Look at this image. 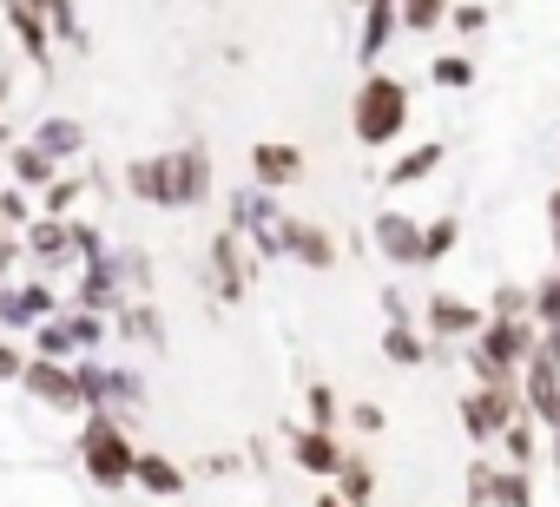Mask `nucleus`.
I'll list each match as a JSON object with an SVG mask.
<instances>
[{"mask_svg":"<svg viewBox=\"0 0 560 507\" xmlns=\"http://www.w3.org/2000/svg\"><path fill=\"white\" fill-rule=\"evenodd\" d=\"M8 172H14V185H27V191H47V185L60 178V158H47L34 139H21V145H8Z\"/></svg>","mask_w":560,"mask_h":507,"instance_id":"nucleus-20","label":"nucleus"},{"mask_svg":"<svg viewBox=\"0 0 560 507\" xmlns=\"http://www.w3.org/2000/svg\"><path fill=\"white\" fill-rule=\"evenodd\" d=\"M304 145H291V139H257L250 145V185H264V191H284V185H298L304 178Z\"/></svg>","mask_w":560,"mask_h":507,"instance_id":"nucleus-12","label":"nucleus"},{"mask_svg":"<svg viewBox=\"0 0 560 507\" xmlns=\"http://www.w3.org/2000/svg\"><path fill=\"white\" fill-rule=\"evenodd\" d=\"M534 323L540 330H560V264L534 284Z\"/></svg>","mask_w":560,"mask_h":507,"instance_id":"nucleus-32","label":"nucleus"},{"mask_svg":"<svg viewBox=\"0 0 560 507\" xmlns=\"http://www.w3.org/2000/svg\"><path fill=\"white\" fill-rule=\"evenodd\" d=\"M34 145H40L47 158H60V165H67V158H80V152H86V126H80V119H40V126H34Z\"/></svg>","mask_w":560,"mask_h":507,"instance_id":"nucleus-21","label":"nucleus"},{"mask_svg":"<svg viewBox=\"0 0 560 507\" xmlns=\"http://www.w3.org/2000/svg\"><path fill=\"white\" fill-rule=\"evenodd\" d=\"M540 343V323L534 317H488L475 337H468V369L475 382H521V363L534 356Z\"/></svg>","mask_w":560,"mask_h":507,"instance_id":"nucleus-3","label":"nucleus"},{"mask_svg":"<svg viewBox=\"0 0 560 507\" xmlns=\"http://www.w3.org/2000/svg\"><path fill=\"white\" fill-rule=\"evenodd\" d=\"M126 191L139 204H159V211H198L211 198V152L205 145L145 152V158L126 165Z\"/></svg>","mask_w":560,"mask_h":507,"instance_id":"nucleus-1","label":"nucleus"},{"mask_svg":"<svg viewBox=\"0 0 560 507\" xmlns=\"http://www.w3.org/2000/svg\"><path fill=\"white\" fill-rule=\"evenodd\" d=\"M132 487L152 494V500H178V494H185V468H178L172 455H159V448H139V461H132Z\"/></svg>","mask_w":560,"mask_h":507,"instance_id":"nucleus-18","label":"nucleus"},{"mask_svg":"<svg viewBox=\"0 0 560 507\" xmlns=\"http://www.w3.org/2000/svg\"><path fill=\"white\" fill-rule=\"evenodd\" d=\"M455 244H462V217H455V211L429 217V224H422V271H429V264H442Z\"/></svg>","mask_w":560,"mask_h":507,"instance_id":"nucleus-25","label":"nucleus"},{"mask_svg":"<svg viewBox=\"0 0 560 507\" xmlns=\"http://www.w3.org/2000/svg\"><path fill=\"white\" fill-rule=\"evenodd\" d=\"M277 217H284V211H277V191H264V185H244V191H231V224H237L244 237H264Z\"/></svg>","mask_w":560,"mask_h":507,"instance_id":"nucleus-19","label":"nucleus"},{"mask_svg":"<svg viewBox=\"0 0 560 507\" xmlns=\"http://www.w3.org/2000/svg\"><path fill=\"white\" fill-rule=\"evenodd\" d=\"M547 244H553V264H560V185L547 191Z\"/></svg>","mask_w":560,"mask_h":507,"instance_id":"nucleus-40","label":"nucleus"},{"mask_svg":"<svg viewBox=\"0 0 560 507\" xmlns=\"http://www.w3.org/2000/svg\"><path fill=\"white\" fill-rule=\"evenodd\" d=\"M488 317H534V291L527 284H501L488 297Z\"/></svg>","mask_w":560,"mask_h":507,"instance_id":"nucleus-34","label":"nucleus"},{"mask_svg":"<svg viewBox=\"0 0 560 507\" xmlns=\"http://www.w3.org/2000/svg\"><path fill=\"white\" fill-rule=\"evenodd\" d=\"M396 0H357V67L370 73L383 54H389V40H396Z\"/></svg>","mask_w":560,"mask_h":507,"instance_id":"nucleus-15","label":"nucleus"},{"mask_svg":"<svg viewBox=\"0 0 560 507\" xmlns=\"http://www.w3.org/2000/svg\"><path fill=\"white\" fill-rule=\"evenodd\" d=\"M277 237H284V258L291 264H304V271H337V237L324 231V224H311V217H277Z\"/></svg>","mask_w":560,"mask_h":507,"instance_id":"nucleus-11","label":"nucleus"},{"mask_svg":"<svg viewBox=\"0 0 560 507\" xmlns=\"http://www.w3.org/2000/svg\"><path fill=\"white\" fill-rule=\"evenodd\" d=\"M383 356H389L396 369H422V363L435 356V343H429L416 323H389V330H383Z\"/></svg>","mask_w":560,"mask_h":507,"instance_id":"nucleus-23","label":"nucleus"},{"mask_svg":"<svg viewBox=\"0 0 560 507\" xmlns=\"http://www.w3.org/2000/svg\"><path fill=\"white\" fill-rule=\"evenodd\" d=\"M73 376H80V409H86V415H93V409H106V415H132V409L145 402V382H139L132 369L100 363V356H80Z\"/></svg>","mask_w":560,"mask_h":507,"instance_id":"nucleus-6","label":"nucleus"},{"mask_svg":"<svg viewBox=\"0 0 560 507\" xmlns=\"http://www.w3.org/2000/svg\"><path fill=\"white\" fill-rule=\"evenodd\" d=\"M304 415H311V428H337V415H343L337 409V389L330 382H311L304 389Z\"/></svg>","mask_w":560,"mask_h":507,"instance_id":"nucleus-33","label":"nucleus"},{"mask_svg":"<svg viewBox=\"0 0 560 507\" xmlns=\"http://www.w3.org/2000/svg\"><path fill=\"white\" fill-rule=\"evenodd\" d=\"M21 250L34 258V271H67L80 258L73 217H34V224H21Z\"/></svg>","mask_w":560,"mask_h":507,"instance_id":"nucleus-10","label":"nucleus"},{"mask_svg":"<svg viewBox=\"0 0 560 507\" xmlns=\"http://www.w3.org/2000/svg\"><path fill=\"white\" fill-rule=\"evenodd\" d=\"M54 317V284L27 278V284H0V330H34Z\"/></svg>","mask_w":560,"mask_h":507,"instance_id":"nucleus-16","label":"nucleus"},{"mask_svg":"<svg viewBox=\"0 0 560 507\" xmlns=\"http://www.w3.org/2000/svg\"><path fill=\"white\" fill-rule=\"evenodd\" d=\"M435 165H442V139H429V145H409L389 172H383V185L389 191H402V185H422V178H435Z\"/></svg>","mask_w":560,"mask_h":507,"instance_id":"nucleus-22","label":"nucleus"},{"mask_svg":"<svg viewBox=\"0 0 560 507\" xmlns=\"http://www.w3.org/2000/svg\"><path fill=\"white\" fill-rule=\"evenodd\" d=\"M501 455H508V468H534V455H540V422H534L527 409L501 428Z\"/></svg>","mask_w":560,"mask_h":507,"instance_id":"nucleus-24","label":"nucleus"},{"mask_svg":"<svg viewBox=\"0 0 560 507\" xmlns=\"http://www.w3.org/2000/svg\"><path fill=\"white\" fill-rule=\"evenodd\" d=\"M527 402H521V382H475L468 396H462V428H468V441H501V428L521 415Z\"/></svg>","mask_w":560,"mask_h":507,"instance_id":"nucleus-7","label":"nucleus"},{"mask_svg":"<svg viewBox=\"0 0 560 507\" xmlns=\"http://www.w3.org/2000/svg\"><path fill=\"white\" fill-rule=\"evenodd\" d=\"M27 258V250H21V237H14V224H0V284H8V271Z\"/></svg>","mask_w":560,"mask_h":507,"instance_id":"nucleus-38","label":"nucleus"},{"mask_svg":"<svg viewBox=\"0 0 560 507\" xmlns=\"http://www.w3.org/2000/svg\"><path fill=\"white\" fill-rule=\"evenodd\" d=\"M113 323H119V337H126V343H159V330H165L152 304H119V310H113Z\"/></svg>","mask_w":560,"mask_h":507,"instance_id":"nucleus-28","label":"nucleus"},{"mask_svg":"<svg viewBox=\"0 0 560 507\" xmlns=\"http://www.w3.org/2000/svg\"><path fill=\"white\" fill-rule=\"evenodd\" d=\"M370 244L383 250V264H396V271H422V217H409V211H376L370 217Z\"/></svg>","mask_w":560,"mask_h":507,"instance_id":"nucleus-8","label":"nucleus"},{"mask_svg":"<svg viewBox=\"0 0 560 507\" xmlns=\"http://www.w3.org/2000/svg\"><path fill=\"white\" fill-rule=\"evenodd\" d=\"M8 145H14V126H8V119H0V152H8Z\"/></svg>","mask_w":560,"mask_h":507,"instance_id":"nucleus-43","label":"nucleus"},{"mask_svg":"<svg viewBox=\"0 0 560 507\" xmlns=\"http://www.w3.org/2000/svg\"><path fill=\"white\" fill-rule=\"evenodd\" d=\"M422 323H429V337H442V343H468V337L488 323V310H481V304H468V297L435 291V297L422 304Z\"/></svg>","mask_w":560,"mask_h":507,"instance_id":"nucleus-14","label":"nucleus"},{"mask_svg":"<svg viewBox=\"0 0 560 507\" xmlns=\"http://www.w3.org/2000/svg\"><path fill=\"white\" fill-rule=\"evenodd\" d=\"M409 80H396V73H363L357 80V93H350V132H357V145H370V152H383V145H396L402 132H409Z\"/></svg>","mask_w":560,"mask_h":507,"instance_id":"nucleus-2","label":"nucleus"},{"mask_svg":"<svg viewBox=\"0 0 560 507\" xmlns=\"http://www.w3.org/2000/svg\"><path fill=\"white\" fill-rule=\"evenodd\" d=\"M343 441H337V428H291V461L304 468V474H317V481H337V468H343Z\"/></svg>","mask_w":560,"mask_h":507,"instance_id":"nucleus-17","label":"nucleus"},{"mask_svg":"<svg viewBox=\"0 0 560 507\" xmlns=\"http://www.w3.org/2000/svg\"><path fill=\"white\" fill-rule=\"evenodd\" d=\"M21 369H27V356H21L8 337H0V382H21Z\"/></svg>","mask_w":560,"mask_h":507,"instance_id":"nucleus-39","label":"nucleus"},{"mask_svg":"<svg viewBox=\"0 0 560 507\" xmlns=\"http://www.w3.org/2000/svg\"><path fill=\"white\" fill-rule=\"evenodd\" d=\"M86 191H93L86 178H67V172H60V178H54V185L40 191V204H47V217H67V211H73V204H80Z\"/></svg>","mask_w":560,"mask_h":507,"instance_id":"nucleus-31","label":"nucleus"},{"mask_svg":"<svg viewBox=\"0 0 560 507\" xmlns=\"http://www.w3.org/2000/svg\"><path fill=\"white\" fill-rule=\"evenodd\" d=\"M350 428H357V435H383V428H389V415H383L376 402H357V409H350Z\"/></svg>","mask_w":560,"mask_h":507,"instance_id":"nucleus-37","label":"nucleus"},{"mask_svg":"<svg viewBox=\"0 0 560 507\" xmlns=\"http://www.w3.org/2000/svg\"><path fill=\"white\" fill-rule=\"evenodd\" d=\"M534 422L553 435V468H560V396H553V409H547V415H534Z\"/></svg>","mask_w":560,"mask_h":507,"instance_id":"nucleus-41","label":"nucleus"},{"mask_svg":"<svg viewBox=\"0 0 560 507\" xmlns=\"http://www.w3.org/2000/svg\"><path fill=\"white\" fill-rule=\"evenodd\" d=\"M205 284H211V297L218 304H244L250 297V284H257V271H264V258H257V244L237 231V224H224L218 237H211V258H205Z\"/></svg>","mask_w":560,"mask_h":507,"instance_id":"nucleus-5","label":"nucleus"},{"mask_svg":"<svg viewBox=\"0 0 560 507\" xmlns=\"http://www.w3.org/2000/svg\"><path fill=\"white\" fill-rule=\"evenodd\" d=\"M337 494H343L350 507H370V494H376V468H370L363 455H343V468H337Z\"/></svg>","mask_w":560,"mask_h":507,"instance_id":"nucleus-27","label":"nucleus"},{"mask_svg":"<svg viewBox=\"0 0 560 507\" xmlns=\"http://www.w3.org/2000/svg\"><path fill=\"white\" fill-rule=\"evenodd\" d=\"M448 27H455L462 40H475V34H488V8H481V0H455V8H448Z\"/></svg>","mask_w":560,"mask_h":507,"instance_id":"nucleus-35","label":"nucleus"},{"mask_svg":"<svg viewBox=\"0 0 560 507\" xmlns=\"http://www.w3.org/2000/svg\"><path fill=\"white\" fill-rule=\"evenodd\" d=\"M21 389H27V402H40V409H54V415H73V409H80V376H73V363L27 356Z\"/></svg>","mask_w":560,"mask_h":507,"instance_id":"nucleus-9","label":"nucleus"},{"mask_svg":"<svg viewBox=\"0 0 560 507\" xmlns=\"http://www.w3.org/2000/svg\"><path fill=\"white\" fill-rule=\"evenodd\" d=\"M429 80H435L442 93H468V86H475V60H468V54H435V60H429Z\"/></svg>","mask_w":560,"mask_h":507,"instance_id":"nucleus-30","label":"nucleus"},{"mask_svg":"<svg viewBox=\"0 0 560 507\" xmlns=\"http://www.w3.org/2000/svg\"><path fill=\"white\" fill-rule=\"evenodd\" d=\"M448 8H455V0H396V21H402L409 34H435V27L448 21Z\"/></svg>","mask_w":560,"mask_h":507,"instance_id":"nucleus-29","label":"nucleus"},{"mask_svg":"<svg viewBox=\"0 0 560 507\" xmlns=\"http://www.w3.org/2000/svg\"><path fill=\"white\" fill-rule=\"evenodd\" d=\"M317 507H350V500L343 494H317Z\"/></svg>","mask_w":560,"mask_h":507,"instance_id":"nucleus-42","label":"nucleus"},{"mask_svg":"<svg viewBox=\"0 0 560 507\" xmlns=\"http://www.w3.org/2000/svg\"><path fill=\"white\" fill-rule=\"evenodd\" d=\"M0 27L14 34V47L34 60V67H54V27L40 8H27V0H0Z\"/></svg>","mask_w":560,"mask_h":507,"instance_id":"nucleus-13","label":"nucleus"},{"mask_svg":"<svg viewBox=\"0 0 560 507\" xmlns=\"http://www.w3.org/2000/svg\"><path fill=\"white\" fill-rule=\"evenodd\" d=\"M34 356H54V363H73V356H80V343H73V330H67L60 310H54L47 323H34Z\"/></svg>","mask_w":560,"mask_h":507,"instance_id":"nucleus-26","label":"nucleus"},{"mask_svg":"<svg viewBox=\"0 0 560 507\" xmlns=\"http://www.w3.org/2000/svg\"><path fill=\"white\" fill-rule=\"evenodd\" d=\"M0 224H34V198H27V185H0Z\"/></svg>","mask_w":560,"mask_h":507,"instance_id":"nucleus-36","label":"nucleus"},{"mask_svg":"<svg viewBox=\"0 0 560 507\" xmlns=\"http://www.w3.org/2000/svg\"><path fill=\"white\" fill-rule=\"evenodd\" d=\"M132 461H139V448H132V435H126V415H106V409H93L86 415V428H80V468H86V481L93 487H132Z\"/></svg>","mask_w":560,"mask_h":507,"instance_id":"nucleus-4","label":"nucleus"}]
</instances>
